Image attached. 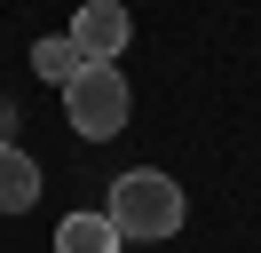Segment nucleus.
I'll list each match as a JSON object with an SVG mask.
<instances>
[{
  "mask_svg": "<svg viewBox=\"0 0 261 253\" xmlns=\"http://www.w3.org/2000/svg\"><path fill=\"white\" fill-rule=\"evenodd\" d=\"M103 214L119 221V237H127V245H159V237H174L182 221H190V198H182L174 174L127 166V174L111 182V206H103Z\"/></svg>",
  "mask_w": 261,
  "mask_h": 253,
  "instance_id": "1",
  "label": "nucleus"
},
{
  "mask_svg": "<svg viewBox=\"0 0 261 253\" xmlns=\"http://www.w3.org/2000/svg\"><path fill=\"white\" fill-rule=\"evenodd\" d=\"M127 103L135 95H127V71H119V63H87V71L64 87V119L80 127L87 142H111L119 127H127Z\"/></svg>",
  "mask_w": 261,
  "mask_h": 253,
  "instance_id": "2",
  "label": "nucleus"
},
{
  "mask_svg": "<svg viewBox=\"0 0 261 253\" xmlns=\"http://www.w3.org/2000/svg\"><path fill=\"white\" fill-rule=\"evenodd\" d=\"M71 40H80L87 63H119L135 40V16L119 8V0H80V16H71Z\"/></svg>",
  "mask_w": 261,
  "mask_h": 253,
  "instance_id": "3",
  "label": "nucleus"
},
{
  "mask_svg": "<svg viewBox=\"0 0 261 253\" xmlns=\"http://www.w3.org/2000/svg\"><path fill=\"white\" fill-rule=\"evenodd\" d=\"M40 206V158L0 142V214H32Z\"/></svg>",
  "mask_w": 261,
  "mask_h": 253,
  "instance_id": "4",
  "label": "nucleus"
},
{
  "mask_svg": "<svg viewBox=\"0 0 261 253\" xmlns=\"http://www.w3.org/2000/svg\"><path fill=\"white\" fill-rule=\"evenodd\" d=\"M127 237H119L111 214H64L56 221V253H119Z\"/></svg>",
  "mask_w": 261,
  "mask_h": 253,
  "instance_id": "5",
  "label": "nucleus"
},
{
  "mask_svg": "<svg viewBox=\"0 0 261 253\" xmlns=\"http://www.w3.org/2000/svg\"><path fill=\"white\" fill-rule=\"evenodd\" d=\"M32 71H40V79H56V87H71V79L87 71V56H80V40H71V32H56V40H40V47H32Z\"/></svg>",
  "mask_w": 261,
  "mask_h": 253,
  "instance_id": "6",
  "label": "nucleus"
}]
</instances>
